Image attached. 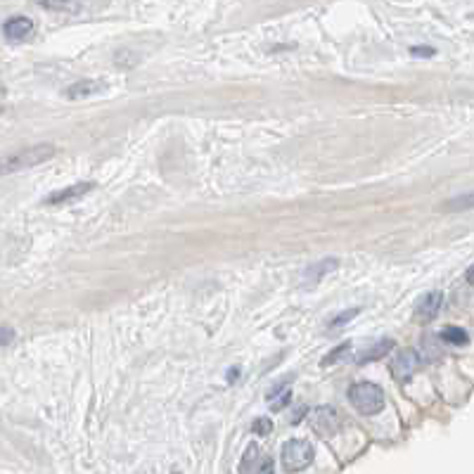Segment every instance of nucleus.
<instances>
[{
  "mask_svg": "<svg viewBox=\"0 0 474 474\" xmlns=\"http://www.w3.org/2000/svg\"><path fill=\"white\" fill-rule=\"evenodd\" d=\"M55 155L57 148L53 143H41V145H31V148L10 152V155L0 157V176H12V173L34 169V166L50 162Z\"/></svg>",
  "mask_w": 474,
  "mask_h": 474,
  "instance_id": "1",
  "label": "nucleus"
},
{
  "mask_svg": "<svg viewBox=\"0 0 474 474\" xmlns=\"http://www.w3.org/2000/svg\"><path fill=\"white\" fill-rule=\"evenodd\" d=\"M349 403H351L361 415H377L384 408V391L382 386L373 382H356L346 391Z\"/></svg>",
  "mask_w": 474,
  "mask_h": 474,
  "instance_id": "2",
  "label": "nucleus"
},
{
  "mask_svg": "<svg viewBox=\"0 0 474 474\" xmlns=\"http://www.w3.org/2000/svg\"><path fill=\"white\" fill-rule=\"evenodd\" d=\"M313 458H316V448H313L306 439H292V441H287L282 446V453H280L282 470L289 472V474L306 470L313 463Z\"/></svg>",
  "mask_w": 474,
  "mask_h": 474,
  "instance_id": "3",
  "label": "nucleus"
},
{
  "mask_svg": "<svg viewBox=\"0 0 474 474\" xmlns=\"http://www.w3.org/2000/svg\"><path fill=\"white\" fill-rule=\"evenodd\" d=\"M441 304H443L441 292H427L418 302V306H415V320H420V323H432V320L439 316Z\"/></svg>",
  "mask_w": 474,
  "mask_h": 474,
  "instance_id": "4",
  "label": "nucleus"
},
{
  "mask_svg": "<svg viewBox=\"0 0 474 474\" xmlns=\"http://www.w3.org/2000/svg\"><path fill=\"white\" fill-rule=\"evenodd\" d=\"M420 368V359L415 351H403L398 359H393L391 363V375L398 379V382H408Z\"/></svg>",
  "mask_w": 474,
  "mask_h": 474,
  "instance_id": "5",
  "label": "nucleus"
},
{
  "mask_svg": "<svg viewBox=\"0 0 474 474\" xmlns=\"http://www.w3.org/2000/svg\"><path fill=\"white\" fill-rule=\"evenodd\" d=\"M3 34H5V38L7 41H14V43H19V41H26L29 36L34 34V19H29V17H10L3 24Z\"/></svg>",
  "mask_w": 474,
  "mask_h": 474,
  "instance_id": "6",
  "label": "nucleus"
},
{
  "mask_svg": "<svg viewBox=\"0 0 474 474\" xmlns=\"http://www.w3.org/2000/svg\"><path fill=\"white\" fill-rule=\"evenodd\" d=\"M95 185L93 183H76V185H69L64 190H57L50 197H46V204H67V202H74L78 197L88 195Z\"/></svg>",
  "mask_w": 474,
  "mask_h": 474,
  "instance_id": "7",
  "label": "nucleus"
},
{
  "mask_svg": "<svg viewBox=\"0 0 474 474\" xmlns=\"http://www.w3.org/2000/svg\"><path fill=\"white\" fill-rule=\"evenodd\" d=\"M313 427L318 429L320 434H332L334 429L339 427V415L332 411V408H318L313 413Z\"/></svg>",
  "mask_w": 474,
  "mask_h": 474,
  "instance_id": "8",
  "label": "nucleus"
},
{
  "mask_svg": "<svg viewBox=\"0 0 474 474\" xmlns=\"http://www.w3.org/2000/svg\"><path fill=\"white\" fill-rule=\"evenodd\" d=\"M98 91H102V83L93 81V78H83V81H76L71 83L67 88V98L69 100H83V98H91Z\"/></svg>",
  "mask_w": 474,
  "mask_h": 474,
  "instance_id": "9",
  "label": "nucleus"
},
{
  "mask_svg": "<svg viewBox=\"0 0 474 474\" xmlns=\"http://www.w3.org/2000/svg\"><path fill=\"white\" fill-rule=\"evenodd\" d=\"M391 349H393V339H382V341H377V344L370 346L368 351L356 356V363H359V366H366V363H370V361H379L382 356L389 354Z\"/></svg>",
  "mask_w": 474,
  "mask_h": 474,
  "instance_id": "10",
  "label": "nucleus"
},
{
  "mask_svg": "<svg viewBox=\"0 0 474 474\" xmlns=\"http://www.w3.org/2000/svg\"><path fill=\"white\" fill-rule=\"evenodd\" d=\"M337 268H339V261H337V259H325V261H320V264L311 266L309 271L304 273V280H306V282H318L320 278H323V275L337 271Z\"/></svg>",
  "mask_w": 474,
  "mask_h": 474,
  "instance_id": "11",
  "label": "nucleus"
},
{
  "mask_svg": "<svg viewBox=\"0 0 474 474\" xmlns=\"http://www.w3.org/2000/svg\"><path fill=\"white\" fill-rule=\"evenodd\" d=\"M34 3L53 12H78L83 7V0H34Z\"/></svg>",
  "mask_w": 474,
  "mask_h": 474,
  "instance_id": "12",
  "label": "nucleus"
},
{
  "mask_svg": "<svg viewBox=\"0 0 474 474\" xmlns=\"http://www.w3.org/2000/svg\"><path fill=\"white\" fill-rule=\"evenodd\" d=\"M439 339L446 341V344H450V346H465V344H470V334L465 332L463 327H453V325H448L446 330H441Z\"/></svg>",
  "mask_w": 474,
  "mask_h": 474,
  "instance_id": "13",
  "label": "nucleus"
},
{
  "mask_svg": "<svg viewBox=\"0 0 474 474\" xmlns=\"http://www.w3.org/2000/svg\"><path fill=\"white\" fill-rule=\"evenodd\" d=\"M361 313V309H349L346 313H339V316H334L332 320H330V330H337V327H341V325H346L349 320L351 318H356Z\"/></svg>",
  "mask_w": 474,
  "mask_h": 474,
  "instance_id": "14",
  "label": "nucleus"
},
{
  "mask_svg": "<svg viewBox=\"0 0 474 474\" xmlns=\"http://www.w3.org/2000/svg\"><path fill=\"white\" fill-rule=\"evenodd\" d=\"M257 458H259V446H249V450L244 453L242 465H239V474H249L252 465H254V460H257Z\"/></svg>",
  "mask_w": 474,
  "mask_h": 474,
  "instance_id": "15",
  "label": "nucleus"
},
{
  "mask_svg": "<svg viewBox=\"0 0 474 474\" xmlns=\"http://www.w3.org/2000/svg\"><path fill=\"white\" fill-rule=\"evenodd\" d=\"M349 346H351V341H346V344H341L339 349H334V351H332L330 356H325V359H323V366H332V363L337 361L341 354H346V351H349Z\"/></svg>",
  "mask_w": 474,
  "mask_h": 474,
  "instance_id": "16",
  "label": "nucleus"
},
{
  "mask_svg": "<svg viewBox=\"0 0 474 474\" xmlns=\"http://www.w3.org/2000/svg\"><path fill=\"white\" fill-rule=\"evenodd\" d=\"M12 339H14V330H12V327H7V325H0V346H7V344H12Z\"/></svg>",
  "mask_w": 474,
  "mask_h": 474,
  "instance_id": "17",
  "label": "nucleus"
},
{
  "mask_svg": "<svg viewBox=\"0 0 474 474\" xmlns=\"http://www.w3.org/2000/svg\"><path fill=\"white\" fill-rule=\"evenodd\" d=\"M257 474H273V458L271 455H264L259 460V468H257Z\"/></svg>",
  "mask_w": 474,
  "mask_h": 474,
  "instance_id": "18",
  "label": "nucleus"
},
{
  "mask_svg": "<svg viewBox=\"0 0 474 474\" xmlns=\"http://www.w3.org/2000/svg\"><path fill=\"white\" fill-rule=\"evenodd\" d=\"M271 429H273L271 420H266V418H259L257 422H254V432L257 434H268Z\"/></svg>",
  "mask_w": 474,
  "mask_h": 474,
  "instance_id": "19",
  "label": "nucleus"
},
{
  "mask_svg": "<svg viewBox=\"0 0 474 474\" xmlns=\"http://www.w3.org/2000/svg\"><path fill=\"white\" fill-rule=\"evenodd\" d=\"M432 53H434V50H427V48H422V50H420V48H413V55H432Z\"/></svg>",
  "mask_w": 474,
  "mask_h": 474,
  "instance_id": "20",
  "label": "nucleus"
}]
</instances>
